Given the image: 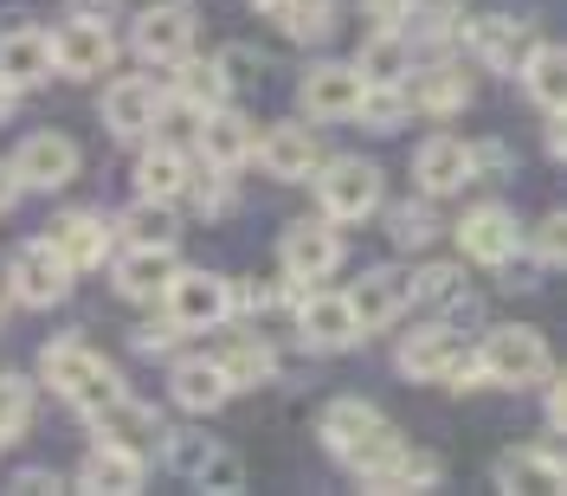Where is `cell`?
Instances as JSON below:
<instances>
[{
  "mask_svg": "<svg viewBox=\"0 0 567 496\" xmlns=\"http://www.w3.org/2000/svg\"><path fill=\"white\" fill-rule=\"evenodd\" d=\"M523 84H529V97L542 110H561V78H567V59H561V45H529L523 52Z\"/></svg>",
  "mask_w": 567,
  "mask_h": 496,
  "instance_id": "obj_31",
  "label": "cell"
},
{
  "mask_svg": "<svg viewBox=\"0 0 567 496\" xmlns=\"http://www.w3.org/2000/svg\"><path fill=\"white\" fill-rule=\"evenodd\" d=\"M168 388H175V400L187 413H213V406H226L233 381H226V368L213 354H187V361H175V381Z\"/></svg>",
  "mask_w": 567,
  "mask_h": 496,
  "instance_id": "obj_22",
  "label": "cell"
},
{
  "mask_svg": "<svg viewBox=\"0 0 567 496\" xmlns=\"http://www.w3.org/2000/svg\"><path fill=\"white\" fill-rule=\"evenodd\" d=\"M162 297H168L175 329H219V322L233 317V283L213 278V271H175Z\"/></svg>",
  "mask_w": 567,
  "mask_h": 496,
  "instance_id": "obj_4",
  "label": "cell"
},
{
  "mask_svg": "<svg viewBox=\"0 0 567 496\" xmlns=\"http://www.w3.org/2000/svg\"><path fill=\"white\" fill-rule=\"evenodd\" d=\"M27 420H33V388L20 374H0V445L13 432H27Z\"/></svg>",
  "mask_w": 567,
  "mask_h": 496,
  "instance_id": "obj_37",
  "label": "cell"
},
{
  "mask_svg": "<svg viewBox=\"0 0 567 496\" xmlns=\"http://www.w3.org/2000/svg\"><path fill=\"white\" fill-rule=\"evenodd\" d=\"M136 187H142V200H175L181 187H187V155L168 148V142H155L136 162Z\"/></svg>",
  "mask_w": 567,
  "mask_h": 496,
  "instance_id": "obj_30",
  "label": "cell"
},
{
  "mask_svg": "<svg viewBox=\"0 0 567 496\" xmlns=\"http://www.w3.org/2000/svg\"><path fill=\"white\" fill-rule=\"evenodd\" d=\"M297 335H303L310 349L336 354V349H349V342H361V322H354L349 297H329V290H310V297L297 303Z\"/></svg>",
  "mask_w": 567,
  "mask_h": 496,
  "instance_id": "obj_11",
  "label": "cell"
},
{
  "mask_svg": "<svg viewBox=\"0 0 567 496\" xmlns=\"http://www.w3.org/2000/svg\"><path fill=\"white\" fill-rule=\"evenodd\" d=\"M317 194H322V213H329V219H368V213L381 207V168L342 155V162L322 168Z\"/></svg>",
  "mask_w": 567,
  "mask_h": 496,
  "instance_id": "obj_5",
  "label": "cell"
},
{
  "mask_svg": "<svg viewBox=\"0 0 567 496\" xmlns=\"http://www.w3.org/2000/svg\"><path fill=\"white\" fill-rule=\"evenodd\" d=\"M39 381L52 393H65L71 406H84V413H97V406H110V400L123 393L116 368H110L97 349H84L78 335H65V342H52V349L39 354Z\"/></svg>",
  "mask_w": 567,
  "mask_h": 496,
  "instance_id": "obj_1",
  "label": "cell"
},
{
  "mask_svg": "<svg viewBox=\"0 0 567 496\" xmlns=\"http://www.w3.org/2000/svg\"><path fill=\"white\" fill-rule=\"evenodd\" d=\"M207 452H213V438H194V432H181L175 445H168V458H175L181 477H194V471L207 464Z\"/></svg>",
  "mask_w": 567,
  "mask_h": 496,
  "instance_id": "obj_44",
  "label": "cell"
},
{
  "mask_svg": "<svg viewBox=\"0 0 567 496\" xmlns=\"http://www.w3.org/2000/svg\"><path fill=\"white\" fill-rule=\"evenodd\" d=\"M200 155H207L219 175L239 168V162L251 155V123L233 116V110H207V116H200Z\"/></svg>",
  "mask_w": 567,
  "mask_h": 496,
  "instance_id": "obj_25",
  "label": "cell"
},
{
  "mask_svg": "<svg viewBox=\"0 0 567 496\" xmlns=\"http://www.w3.org/2000/svg\"><path fill=\"white\" fill-rule=\"evenodd\" d=\"M317 432H322V445L342 464H354V471L381 464L393 445H400V432H393V425L381 420V406H368V400H336V406L322 413Z\"/></svg>",
  "mask_w": 567,
  "mask_h": 496,
  "instance_id": "obj_2",
  "label": "cell"
},
{
  "mask_svg": "<svg viewBox=\"0 0 567 496\" xmlns=\"http://www.w3.org/2000/svg\"><path fill=\"white\" fill-rule=\"evenodd\" d=\"M354 104H361V78H354V65H317L310 78H303V116L342 123V116H354Z\"/></svg>",
  "mask_w": 567,
  "mask_h": 496,
  "instance_id": "obj_19",
  "label": "cell"
},
{
  "mask_svg": "<svg viewBox=\"0 0 567 496\" xmlns=\"http://www.w3.org/2000/svg\"><path fill=\"white\" fill-rule=\"evenodd\" d=\"M13 180L20 187H39V194H52V187H65L71 175H78V142L59 136V130H39V136H27L20 148H13Z\"/></svg>",
  "mask_w": 567,
  "mask_h": 496,
  "instance_id": "obj_6",
  "label": "cell"
},
{
  "mask_svg": "<svg viewBox=\"0 0 567 496\" xmlns=\"http://www.w3.org/2000/svg\"><path fill=\"white\" fill-rule=\"evenodd\" d=\"M561 477L567 471L548 445H516V452L496 458V484L503 490H561Z\"/></svg>",
  "mask_w": 567,
  "mask_h": 496,
  "instance_id": "obj_23",
  "label": "cell"
},
{
  "mask_svg": "<svg viewBox=\"0 0 567 496\" xmlns=\"http://www.w3.org/2000/svg\"><path fill=\"white\" fill-rule=\"evenodd\" d=\"M361 7H368L381 27H400V20H413V13H420V0H361Z\"/></svg>",
  "mask_w": 567,
  "mask_h": 496,
  "instance_id": "obj_45",
  "label": "cell"
},
{
  "mask_svg": "<svg viewBox=\"0 0 567 496\" xmlns=\"http://www.w3.org/2000/svg\"><path fill=\"white\" fill-rule=\"evenodd\" d=\"M155 110H162V91L148 84V78H116L104 91V130L123 142H136L155 130Z\"/></svg>",
  "mask_w": 567,
  "mask_h": 496,
  "instance_id": "obj_13",
  "label": "cell"
},
{
  "mask_svg": "<svg viewBox=\"0 0 567 496\" xmlns=\"http://www.w3.org/2000/svg\"><path fill=\"white\" fill-rule=\"evenodd\" d=\"M361 477H368L374 490H432L445 471H439V458H432V452H406V445H393L388 458L368 464Z\"/></svg>",
  "mask_w": 567,
  "mask_h": 496,
  "instance_id": "obj_26",
  "label": "cell"
},
{
  "mask_svg": "<svg viewBox=\"0 0 567 496\" xmlns=\"http://www.w3.org/2000/svg\"><path fill=\"white\" fill-rule=\"evenodd\" d=\"M284 271H290V283H322L336 265H342V239L322 226V219H297L290 232H284Z\"/></svg>",
  "mask_w": 567,
  "mask_h": 496,
  "instance_id": "obj_10",
  "label": "cell"
},
{
  "mask_svg": "<svg viewBox=\"0 0 567 496\" xmlns=\"http://www.w3.org/2000/svg\"><path fill=\"white\" fill-rule=\"evenodd\" d=\"M181 97L194 110H219L226 104V78H219V65H181Z\"/></svg>",
  "mask_w": 567,
  "mask_h": 496,
  "instance_id": "obj_38",
  "label": "cell"
},
{
  "mask_svg": "<svg viewBox=\"0 0 567 496\" xmlns=\"http://www.w3.org/2000/svg\"><path fill=\"white\" fill-rule=\"evenodd\" d=\"M110 59H116V39L97 20H65L59 39H52V65L65 71V78H104Z\"/></svg>",
  "mask_w": 567,
  "mask_h": 496,
  "instance_id": "obj_12",
  "label": "cell"
},
{
  "mask_svg": "<svg viewBox=\"0 0 567 496\" xmlns=\"http://www.w3.org/2000/svg\"><path fill=\"white\" fill-rule=\"evenodd\" d=\"M477 368H484V381L496 388H535V381H548V342L535 335V329H496L484 335V349H477Z\"/></svg>",
  "mask_w": 567,
  "mask_h": 496,
  "instance_id": "obj_3",
  "label": "cell"
},
{
  "mask_svg": "<svg viewBox=\"0 0 567 496\" xmlns=\"http://www.w3.org/2000/svg\"><path fill=\"white\" fill-rule=\"evenodd\" d=\"M354 116H361L374 136L400 130V116H406V97H400V84H361V104H354Z\"/></svg>",
  "mask_w": 567,
  "mask_h": 496,
  "instance_id": "obj_36",
  "label": "cell"
},
{
  "mask_svg": "<svg viewBox=\"0 0 567 496\" xmlns=\"http://www.w3.org/2000/svg\"><path fill=\"white\" fill-rule=\"evenodd\" d=\"M567 219L561 213H548V219H542V226H535V239H529V251H535V265H561V251H567Z\"/></svg>",
  "mask_w": 567,
  "mask_h": 496,
  "instance_id": "obj_41",
  "label": "cell"
},
{
  "mask_svg": "<svg viewBox=\"0 0 567 496\" xmlns=\"http://www.w3.org/2000/svg\"><path fill=\"white\" fill-rule=\"evenodd\" d=\"M219 368H226V381H233V388H265V381H271V368H278V354L265 349L258 335H239L233 349L219 354Z\"/></svg>",
  "mask_w": 567,
  "mask_h": 496,
  "instance_id": "obj_33",
  "label": "cell"
},
{
  "mask_svg": "<svg viewBox=\"0 0 567 496\" xmlns=\"http://www.w3.org/2000/svg\"><path fill=\"white\" fill-rule=\"evenodd\" d=\"M471 45H477V59H484V65L516 71V65H523V52H529L535 39H529V27H523V20L496 13V20H477V27H471Z\"/></svg>",
  "mask_w": 567,
  "mask_h": 496,
  "instance_id": "obj_28",
  "label": "cell"
},
{
  "mask_svg": "<svg viewBox=\"0 0 567 496\" xmlns=\"http://www.w3.org/2000/svg\"><path fill=\"white\" fill-rule=\"evenodd\" d=\"M175 271H181L175 246H130L123 258H116V290H123L130 303H148V297H162V290H168Z\"/></svg>",
  "mask_w": 567,
  "mask_h": 496,
  "instance_id": "obj_18",
  "label": "cell"
},
{
  "mask_svg": "<svg viewBox=\"0 0 567 496\" xmlns=\"http://www.w3.org/2000/svg\"><path fill=\"white\" fill-rule=\"evenodd\" d=\"M13 490H59V477H52V471H20Z\"/></svg>",
  "mask_w": 567,
  "mask_h": 496,
  "instance_id": "obj_47",
  "label": "cell"
},
{
  "mask_svg": "<svg viewBox=\"0 0 567 496\" xmlns=\"http://www.w3.org/2000/svg\"><path fill=\"white\" fill-rule=\"evenodd\" d=\"M471 104V78H464L458 65H432L420 78V110H432V116H452V110Z\"/></svg>",
  "mask_w": 567,
  "mask_h": 496,
  "instance_id": "obj_34",
  "label": "cell"
},
{
  "mask_svg": "<svg viewBox=\"0 0 567 496\" xmlns=\"http://www.w3.org/2000/svg\"><path fill=\"white\" fill-rule=\"evenodd\" d=\"M406 65H413L406 33H374L361 52H354V78H361V84H400Z\"/></svg>",
  "mask_w": 567,
  "mask_h": 496,
  "instance_id": "obj_29",
  "label": "cell"
},
{
  "mask_svg": "<svg viewBox=\"0 0 567 496\" xmlns=\"http://www.w3.org/2000/svg\"><path fill=\"white\" fill-rule=\"evenodd\" d=\"M123 232H130L136 246H175L181 219L168 213V200H142V207H130V219H123Z\"/></svg>",
  "mask_w": 567,
  "mask_h": 496,
  "instance_id": "obj_35",
  "label": "cell"
},
{
  "mask_svg": "<svg viewBox=\"0 0 567 496\" xmlns=\"http://www.w3.org/2000/svg\"><path fill=\"white\" fill-rule=\"evenodd\" d=\"M142 452H130V445H91L84 452V464H78V484L84 490H110V496H130V490H142Z\"/></svg>",
  "mask_w": 567,
  "mask_h": 496,
  "instance_id": "obj_20",
  "label": "cell"
},
{
  "mask_svg": "<svg viewBox=\"0 0 567 496\" xmlns=\"http://www.w3.org/2000/svg\"><path fill=\"white\" fill-rule=\"evenodd\" d=\"M258 71H265V59H258L251 45H226V52H219V78H226V84H251Z\"/></svg>",
  "mask_w": 567,
  "mask_h": 496,
  "instance_id": "obj_43",
  "label": "cell"
},
{
  "mask_svg": "<svg viewBox=\"0 0 567 496\" xmlns=\"http://www.w3.org/2000/svg\"><path fill=\"white\" fill-rule=\"evenodd\" d=\"M97 438L142 452L148 438H162V413H155V406H136V400H123V393H116L110 406H97Z\"/></svg>",
  "mask_w": 567,
  "mask_h": 496,
  "instance_id": "obj_27",
  "label": "cell"
},
{
  "mask_svg": "<svg viewBox=\"0 0 567 496\" xmlns=\"http://www.w3.org/2000/svg\"><path fill=\"white\" fill-rule=\"evenodd\" d=\"M194 484H200V490H219V496H233L239 484H246V464L233 458V452H219V445H213V452H207V464L194 471Z\"/></svg>",
  "mask_w": 567,
  "mask_h": 496,
  "instance_id": "obj_39",
  "label": "cell"
},
{
  "mask_svg": "<svg viewBox=\"0 0 567 496\" xmlns=\"http://www.w3.org/2000/svg\"><path fill=\"white\" fill-rule=\"evenodd\" d=\"M278 303H284L278 283H251V290H246V310H278Z\"/></svg>",
  "mask_w": 567,
  "mask_h": 496,
  "instance_id": "obj_46",
  "label": "cell"
},
{
  "mask_svg": "<svg viewBox=\"0 0 567 496\" xmlns=\"http://www.w3.org/2000/svg\"><path fill=\"white\" fill-rule=\"evenodd\" d=\"M406 303H413V278H406V271H393V265L368 271V278L349 290V310H354V322H361V329H388Z\"/></svg>",
  "mask_w": 567,
  "mask_h": 496,
  "instance_id": "obj_16",
  "label": "cell"
},
{
  "mask_svg": "<svg viewBox=\"0 0 567 496\" xmlns=\"http://www.w3.org/2000/svg\"><path fill=\"white\" fill-rule=\"evenodd\" d=\"M458 271H452V265H432V271H425V278H413V297H425V303H452V297H458Z\"/></svg>",
  "mask_w": 567,
  "mask_h": 496,
  "instance_id": "obj_42",
  "label": "cell"
},
{
  "mask_svg": "<svg viewBox=\"0 0 567 496\" xmlns=\"http://www.w3.org/2000/svg\"><path fill=\"white\" fill-rule=\"evenodd\" d=\"M258 162H265V175L271 180H310L322 168L317 130H303V123H278L271 136L258 142Z\"/></svg>",
  "mask_w": 567,
  "mask_h": 496,
  "instance_id": "obj_14",
  "label": "cell"
},
{
  "mask_svg": "<svg viewBox=\"0 0 567 496\" xmlns=\"http://www.w3.org/2000/svg\"><path fill=\"white\" fill-rule=\"evenodd\" d=\"M13 194H20V180H13V168H0V213L13 207Z\"/></svg>",
  "mask_w": 567,
  "mask_h": 496,
  "instance_id": "obj_49",
  "label": "cell"
},
{
  "mask_svg": "<svg viewBox=\"0 0 567 496\" xmlns=\"http://www.w3.org/2000/svg\"><path fill=\"white\" fill-rule=\"evenodd\" d=\"M413 180H420L432 200H445V194L471 187V180H477V155H471V142H458V136L420 142V155H413Z\"/></svg>",
  "mask_w": 567,
  "mask_h": 496,
  "instance_id": "obj_8",
  "label": "cell"
},
{
  "mask_svg": "<svg viewBox=\"0 0 567 496\" xmlns=\"http://www.w3.org/2000/svg\"><path fill=\"white\" fill-rule=\"evenodd\" d=\"M265 13H271L290 39H310V45L336 27V0H265Z\"/></svg>",
  "mask_w": 567,
  "mask_h": 496,
  "instance_id": "obj_32",
  "label": "cell"
},
{
  "mask_svg": "<svg viewBox=\"0 0 567 496\" xmlns=\"http://www.w3.org/2000/svg\"><path fill=\"white\" fill-rule=\"evenodd\" d=\"M136 52L148 65H181V59L194 52V7H181V0L148 7L136 20Z\"/></svg>",
  "mask_w": 567,
  "mask_h": 496,
  "instance_id": "obj_9",
  "label": "cell"
},
{
  "mask_svg": "<svg viewBox=\"0 0 567 496\" xmlns=\"http://www.w3.org/2000/svg\"><path fill=\"white\" fill-rule=\"evenodd\" d=\"M464 354V342H458V329H445V322H432V329H420V335H406L400 342V368L413 374V381H439L452 361Z\"/></svg>",
  "mask_w": 567,
  "mask_h": 496,
  "instance_id": "obj_24",
  "label": "cell"
},
{
  "mask_svg": "<svg viewBox=\"0 0 567 496\" xmlns=\"http://www.w3.org/2000/svg\"><path fill=\"white\" fill-rule=\"evenodd\" d=\"M7 283H13V297L20 303H33V310H45V303H65L71 290V265L59 258V251L45 246H20L13 251V265H7Z\"/></svg>",
  "mask_w": 567,
  "mask_h": 496,
  "instance_id": "obj_7",
  "label": "cell"
},
{
  "mask_svg": "<svg viewBox=\"0 0 567 496\" xmlns=\"http://www.w3.org/2000/svg\"><path fill=\"white\" fill-rule=\"evenodd\" d=\"M388 232H393V246H406V251H420V246H432V213L425 207H393V219H388Z\"/></svg>",
  "mask_w": 567,
  "mask_h": 496,
  "instance_id": "obj_40",
  "label": "cell"
},
{
  "mask_svg": "<svg viewBox=\"0 0 567 496\" xmlns=\"http://www.w3.org/2000/svg\"><path fill=\"white\" fill-rule=\"evenodd\" d=\"M45 71H52V39L39 27L0 33V91H33V84H45Z\"/></svg>",
  "mask_w": 567,
  "mask_h": 496,
  "instance_id": "obj_17",
  "label": "cell"
},
{
  "mask_svg": "<svg viewBox=\"0 0 567 496\" xmlns=\"http://www.w3.org/2000/svg\"><path fill=\"white\" fill-rule=\"evenodd\" d=\"M45 246L65 258L71 271H91V265H104L110 258V226H104V213H65L59 226H52V239Z\"/></svg>",
  "mask_w": 567,
  "mask_h": 496,
  "instance_id": "obj_21",
  "label": "cell"
},
{
  "mask_svg": "<svg viewBox=\"0 0 567 496\" xmlns=\"http://www.w3.org/2000/svg\"><path fill=\"white\" fill-rule=\"evenodd\" d=\"M548 425H555V432H561V425H567V400H561V388L548 393Z\"/></svg>",
  "mask_w": 567,
  "mask_h": 496,
  "instance_id": "obj_48",
  "label": "cell"
},
{
  "mask_svg": "<svg viewBox=\"0 0 567 496\" xmlns=\"http://www.w3.org/2000/svg\"><path fill=\"white\" fill-rule=\"evenodd\" d=\"M458 246L477 258V265H509L523 251V226L509 207H477L471 219L458 226Z\"/></svg>",
  "mask_w": 567,
  "mask_h": 496,
  "instance_id": "obj_15",
  "label": "cell"
}]
</instances>
